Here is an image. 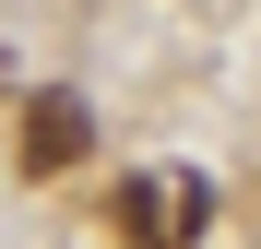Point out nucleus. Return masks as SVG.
Wrapping results in <instances>:
<instances>
[{"label": "nucleus", "mask_w": 261, "mask_h": 249, "mask_svg": "<svg viewBox=\"0 0 261 249\" xmlns=\"http://www.w3.org/2000/svg\"><path fill=\"white\" fill-rule=\"evenodd\" d=\"M214 214V190L190 178V166H143V178H119V237L130 249H190Z\"/></svg>", "instance_id": "1"}, {"label": "nucleus", "mask_w": 261, "mask_h": 249, "mask_svg": "<svg viewBox=\"0 0 261 249\" xmlns=\"http://www.w3.org/2000/svg\"><path fill=\"white\" fill-rule=\"evenodd\" d=\"M95 154V107L83 95H24V166L36 178H60V166Z\"/></svg>", "instance_id": "2"}, {"label": "nucleus", "mask_w": 261, "mask_h": 249, "mask_svg": "<svg viewBox=\"0 0 261 249\" xmlns=\"http://www.w3.org/2000/svg\"><path fill=\"white\" fill-rule=\"evenodd\" d=\"M0 83H12V71H0Z\"/></svg>", "instance_id": "3"}]
</instances>
